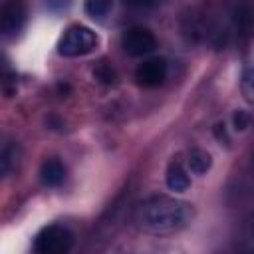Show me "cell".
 I'll list each match as a JSON object with an SVG mask.
<instances>
[{
    "instance_id": "11",
    "label": "cell",
    "mask_w": 254,
    "mask_h": 254,
    "mask_svg": "<svg viewBox=\"0 0 254 254\" xmlns=\"http://www.w3.org/2000/svg\"><path fill=\"white\" fill-rule=\"evenodd\" d=\"M93 75H95V79H97L99 83H103V85H113V83L117 81V73H115V69H113L109 64H105V62H101V64L95 65Z\"/></svg>"
},
{
    "instance_id": "7",
    "label": "cell",
    "mask_w": 254,
    "mask_h": 254,
    "mask_svg": "<svg viewBox=\"0 0 254 254\" xmlns=\"http://www.w3.org/2000/svg\"><path fill=\"white\" fill-rule=\"evenodd\" d=\"M165 181H167V187H169L173 192H185V190L190 187L189 173H187V169L181 165V161H171V163H169Z\"/></svg>"
},
{
    "instance_id": "10",
    "label": "cell",
    "mask_w": 254,
    "mask_h": 254,
    "mask_svg": "<svg viewBox=\"0 0 254 254\" xmlns=\"http://www.w3.org/2000/svg\"><path fill=\"white\" fill-rule=\"evenodd\" d=\"M113 8V0H85V12L93 20H103Z\"/></svg>"
},
{
    "instance_id": "1",
    "label": "cell",
    "mask_w": 254,
    "mask_h": 254,
    "mask_svg": "<svg viewBox=\"0 0 254 254\" xmlns=\"http://www.w3.org/2000/svg\"><path fill=\"white\" fill-rule=\"evenodd\" d=\"M192 218H194V208L190 202L167 194L149 196L135 210L137 228L157 236L177 234L185 230L192 222Z\"/></svg>"
},
{
    "instance_id": "9",
    "label": "cell",
    "mask_w": 254,
    "mask_h": 254,
    "mask_svg": "<svg viewBox=\"0 0 254 254\" xmlns=\"http://www.w3.org/2000/svg\"><path fill=\"white\" fill-rule=\"evenodd\" d=\"M212 165V159L206 151L202 149H192L189 153V169L194 173V175H204Z\"/></svg>"
},
{
    "instance_id": "8",
    "label": "cell",
    "mask_w": 254,
    "mask_h": 254,
    "mask_svg": "<svg viewBox=\"0 0 254 254\" xmlns=\"http://www.w3.org/2000/svg\"><path fill=\"white\" fill-rule=\"evenodd\" d=\"M40 177L46 187H58L65 179V167L58 159H48V161H44V165L40 169Z\"/></svg>"
},
{
    "instance_id": "2",
    "label": "cell",
    "mask_w": 254,
    "mask_h": 254,
    "mask_svg": "<svg viewBox=\"0 0 254 254\" xmlns=\"http://www.w3.org/2000/svg\"><path fill=\"white\" fill-rule=\"evenodd\" d=\"M95 46H97V34L87 26L73 24L62 34L58 42V54L64 58H79L91 54Z\"/></svg>"
},
{
    "instance_id": "16",
    "label": "cell",
    "mask_w": 254,
    "mask_h": 254,
    "mask_svg": "<svg viewBox=\"0 0 254 254\" xmlns=\"http://www.w3.org/2000/svg\"><path fill=\"white\" fill-rule=\"evenodd\" d=\"M214 135H216V139H218V141H224V143L228 145V141H230V139H228V135H226L224 123H218V125L214 127Z\"/></svg>"
},
{
    "instance_id": "6",
    "label": "cell",
    "mask_w": 254,
    "mask_h": 254,
    "mask_svg": "<svg viewBox=\"0 0 254 254\" xmlns=\"http://www.w3.org/2000/svg\"><path fill=\"white\" fill-rule=\"evenodd\" d=\"M167 77V62L163 58L145 60L135 69V79L141 87H157Z\"/></svg>"
},
{
    "instance_id": "12",
    "label": "cell",
    "mask_w": 254,
    "mask_h": 254,
    "mask_svg": "<svg viewBox=\"0 0 254 254\" xmlns=\"http://www.w3.org/2000/svg\"><path fill=\"white\" fill-rule=\"evenodd\" d=\"M14 167V149L10 145L0 147V181L12 171Z\"/></svg>"
},
{
    "instance_id": "3",
    "label": "cell",
    "mask_w": 254,
    "mask_h": 254,
    "mask_svg": "<svg viewBox=\"0 0 254 254\" xmlns=\"http://www.w3.org/2000/svg\"><path fill=\"white\" fill-rule=\"evenodd\" d=\"M71 248L73 232L62 224H48L34 238V252L38 254H65Z\"/></svg>"
},
{
    "instance_id": "18",
    "label": "cell",
    "mask_w": 254,
    "mask_h": 254,
    "mask_svg": "<svg viewBox=\"0 0 254 254\" xmlns=\"http://www.w3.org/2000/svg\"><path fill=\"white\" fill-rule=\"evenodd\" d=\"M6 69H8V65H6V62H4L2 58H0V75H2V73H4Z\"/></svg>"
},
{
    "instance_id": "4",
    "label": "cell",
    "mask_w": 254,
    "mask_h": 254,
    "mask_svg": "<svg viewBox=\"0 0 254 254\" xmlns=\"http://www.w3.org/2000/svg\"><path fill=\"white\" fill-rule=\"evenodd\" d=\"M121 46L125 50V54L133 56V58H143L155 52L157 48V38L149 28L143 26H133L129 30L123 32L121 36Z\"/></svg>"
},
{
    "instance_id": "15",
    "label": "cell",
    "mask_w": 254,
    "mask_h": 254,
    "mask_svg": "<svg viewBox=\"0 0 254 254\" xmlns=\"http://www.w3.org/2000/svg\"><path fill=\"white\" fill-rule=\"evenodd\" d=\"M123 2L131 8H151V6H155L157 0H123Z\"/></svg>"
},
{
    "instance_id": "14",
    "label": "cell",
    "mask_w": 254,
    "mask_h": 254,
    "mask_svg": "<svg viewBox=\"0 0 254 254\" xmlns=\"http://www.w3.org/2000/svg\"><path fill=\"white\" fill-rule=\"evenodd\" d=\"M242 91H244L246 101H252V69L250 67L244 69V75H242Z\"/></svg>"
},
{
    "instance_id": "5",
    "label": "cell",
    "mask_w": 254,
    "mask_h": 254,
    "mask_svg": "<svg viewBox=\"0 0 254 254\" xmlns=\"http://www.w3.org/2000/svg\"><path fill=\"white\" fill-rule=\"evenodd\" d=\"M26 24L24 0H4L0 4V36L16 34Z\"/></svg>"
},
{
    "instance_id": "17",
    "label": "cell",
    "mask_w": 254,
    "mask_h": 254,
    "mask_svg": "<svg viewBox=\"0 0 254 254\" xmlns=\"http://www.w3.org/2000/svg\"><path fill=\"white\" fill-rule=\"evenodd\" d=\"M56 2L60 4L58 8H65V6L69 4V0H48V4H50V8H54V6H56Z\"/></svg>"
},
{
    "instance_id": "13",
    "label": "cell",
    "mask_w": 254,
    "mask_h": 254,
    "mask_svg": "<svg viewBox=\"0 0 254 254\" xmlns=\"http://www.w3.org/2000/svg\"><path fill=\"white\" fill-rule=\"evenodd\" d=\"M232 121H234V129L236 131H244L250 125V113L248 111H236Z\"/></svg>"
}]
</instances>
